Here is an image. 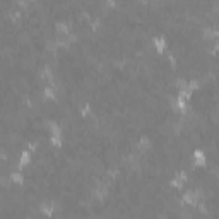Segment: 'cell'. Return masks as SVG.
Masks as SVG:
<instances>
[{
    "label": "cell",
    "instance_id": "cell-1",
    "mask_svg": "<svg viewBox=\"0 0 219 219\" xmlns=\"http://www.w3.org/2000/svg\"><path fill=\"white\" fill-rule=\"evenodd\" d=\"M55 27H57V31H58V33L67 34V36H68V29H70L68 22H57V24H55Z\"/></svg>",
    "mask_w": 219,
    "mask_h": 219
},
{
    "label": "cell",
    "instance_id": "cell-2",
    "mask_svg": "<svg viewBox=\"0 0 219 219\" xmlns=\"http://www.w3.org/2000/svg\"><path fill=\"white\" fill-rule=\"evenodd\" d=\"M29 152H27V151H22V152H21V159H19V166L21 168H22V166H26L27 163H29Z\"/></svg>",
    "mask_w": 219,
    "mask_h": 219
},
{
    "label": "cell",
    "instance_id": "cell-3",
    "mask_svg": "<svg viewBox=\"0 0 219 219\" xmlns=\"http://www.w3.org/2000/svg\"><path fill=\"white\" fill-rule=\"evenodd\" d=\"M154 45H156L157 51H163L164 46H166V43H164V38H154Z\"/></svg>",
    "mask_w": 219,
    "mask_h": 219
},
{
    "label": "cell",
    "instance_id": "cell-4",
    "mask_svg": "<svg viewBox=\"0 0 219 219\" xmlns=\"http://www.w3.org/2000/svg\"><path fill=\"white\" fill-rule=\"evenodd\" d=\"M193 157H195L197 164H204L205 163V156L200 152V151H195V152H193Z\"/></svg>",
    "mask_w": 219,
    "mask_h": 219
},
{
    "label": "cell",
    "instance_id": "cell-5",
    "mask_svg": "<svg viewBox=\"0 0 219 219\" xmlns=\"http://www.w3.org/2000/svg\"><path fill=\"white\" fill-rule=\"evenodd\" d=\"M10 180H12V182H15V183H22V175H21V173H10Z\"/></svg>",
    "mask_w": 219,
    "mask_h": 219
},
{
    "label": "cell",
    "instance_id": "cell-6",
    "mask_svg": "<svg viewBox=\"0 0 219 219\" xmlns=\"http://www.w3.org/2000/svg\"><path fill=\"white\" fill-rule=\"evenodd\" d=\"M45 94H46V98H55V91L53 89H50V87H46L45 89Z\"/></svg>",
    "mask_w": 219,
    "mask_h": 219
}]
</instances>
